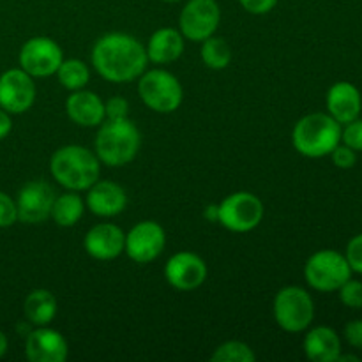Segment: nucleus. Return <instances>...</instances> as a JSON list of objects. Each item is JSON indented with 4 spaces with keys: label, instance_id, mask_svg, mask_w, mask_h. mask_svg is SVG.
I'll return each mask as SVG.
<instances>
[{
    "label": "nucleus",
    "instance_id": "obj_1",
    "mask_svg": "<svg viewBox=\"0 0 362 362\" xmlns=\"http://www.w3.org/2000/svg\"><path fill=\"white\" fill-rule=\"evenodd\" d=\"M92 66L101 78L112 83H129L138 80L147 69L145 46L124 32L101 35L92 48Z\"/></svg>",
    "mask_w": 362,
    "mask_h": 362
},
{
    "label": "nucleus",
    "instance_id": "obj_2",
    "mask_svg": "<svg viewBox=\"0 0 362 362\" xmlns=\"http://www.w3.org/2000/svg\"><path fill=\"white\" fill-rule=\"evenodd\" d=\"M53 179L67 191H87L99 180L101 161L95 152L81 145H64L49 159Z\"/></svg>",
    "mask_w": 362,
    "mask_h": 362
},
{
    "label": "nucleus",
    "instance_id": "obj_3",
    "mask_svg": "<svg viewBox=\"0 0 362 362\" xmlns=\"http://www.w3.org/2000/svg\"><path fill=\"white\" fill-rule=\"evenodd\" d=\"M95 156L99 161L112 168L126 166L138 156L141 134L129 117L105 119L95 136Z\"/></svg>",
    "mask_w": 362,
    "mask_h": 362
},
{
    "label": "nucleus",
    "instance_id": "obj_4",
    "mask_svg": "<svg viewBox=\"0 0 362 362\" xmlns=\"http://www.w3.org/2000/svg\"><path fill=\"white\" fill-rule=\"evenodd\" d=\"M292 144L304 158H324L341 144V124L329 113H310L293 127Z\"/></svg>",
    "mask_w": 362,
    "mask_h": 362
},
{
    "label": "nucleus",
    "instance_id": "obj_5",
    "mask_svg": "<svg viewBox=\"0 0 362 362\" xmlns=\"http://www.w3.org/2000/svg\"><path fill=\"white\" fill-rule=\"evenodd\" d=\"M138 94L147 108L156 113H173L180 108L184 90L175 74L165 69L147 71L138 80Z\"/></svg>",
    "mask_w": 362,
    "mask_h": 362
},
{
    "label": "nucleus",
    "instance_id": "obj_6",
    "mask_svg": "<svg viewBox=\"0 0 362 362\" xmlns=\"http://www.w3.org/2000/svg\"><path fill=\"white\" fill-rule=\"evenodd\" d=\"M274 320L283 331L303 332L315 318V304L310 292L300 286H285L274 296Z\"/></svg>",
    "mask_w": 362,
    "mask_h": 362
},
{
    "label": "nucleus",
    "instance_id": "obj_7",
    "mask_svg": "<svg viewBox=\"0 0 362 362\" xmlns=\"http://www.w3.org/2000/svg\"><path fill=\"white\" fill-rule=\"evenodd\" d=\"M352 276L345 255L334 250H322L311 255L304 265V279L317 292H336Z\"/></svg>",
    "mask_w": 362,
    "mask_h": 362
},
{
    "label": "nucleus",
    "instance_id": "obj_8",
    "mask_svg": "<svg viewBox=\"0 0 362 362\" xmlns=\"http://www.w3.org/2000/svg\"><path fill=\"white\" fill-rule=\"evenodd\" d=\"M265 214V207L257 194L237 191L218 204V223L235 233H246L257 228Z\"/></svg>",
    "mask_w": 362,
    "mask_h": 362
},
{
    "label": "nucleus",
    "instance_id": "obj_9",
    "mask_svg": "<svg viewBox=\"0 0 362 362\" xmlns=\"http://www.w3.org/2000/svg\"><path fill=\"white\" fill-rule=\"evenodd\" d=\"M221 9L216 0H187L179 16V30L184 39L202 42L216 34Z\"/></svg>",
    "mask_w": 362,
    "mask_h": 362
},
{
    "label": "nucleus",
    "instance_id": "obj_10",
    "mask_svg": "<svg viewBox=\"0 0 362 362\" xmlns=\"http://www.w3.org/2000/svg\"><path fill=\"white\" fill-rule=\"evenodd\" d=\"M166 246V232L159 223L145 219L126 233L124 251L134 264H151L161 257Z\"/></svg>",
    "mask_w": 362,
    "mask_h": 362
},
{
    "label": "nucleus",
    "instance_id": "obj_11",
    "mask_svg": "<svg viewBox=\"0 0 362 362\" xmlns=\"http://www.w3.org/2000/svg\"><path fill=\"white\" fill-rule=\"evenodd\" d=\"M20 67L32 78H48L57 73L64 60L62 48L49 37H32L21 46Z\"/></svg>",
    "mask_w": 362,
    "mask_h": 362
},
{
    "label": "nucleus",
    "instance_id": "obj_12",
    "mask_svg": "<svg viewBox=\"0 0 362 362\" xmlns=\"http://www.w3.org/2000/svg\"><path fill=\"white\" fill-rule=\"evenodd\" d=\"M55 191L46 180H30L20 189L16 198L18 221L25 225H39L52 216Z\"/></svg>",
    "mask_w": 362,
    "mask_h": 362
},
{
    "label": "nucleus",
    "instance_id": "obj_13",
    "mask_svg": "<svg viewBox=\"0 0 362 362\" xmlns=\"http://www.w3.org/2000/svg\"><path fill=\"white\" fill-rule=\"evenodd\" d=\"M35 101L34 78L21 67L0 74V108L11 115H20L32 108Z\"/></svg>",
    "mask_w": 362,
    "mask_h": 362
},
{
    "label": "nucleus",
    "instance_id": "obj_14",
    "mask_svg": "<svg viewBox=\"0 0 362 362\" xmlns=\"http://www.w3.org/2000/svg\"><path fill=\"white\" fill-rule=\"evenodd\" d=\"M209 274L207 264L191 251L172 255L165 265V278L170 286L180 292L200 288Z\"/></svg>",
    "mask_w": 362,
    "mask_h": 362
},
{
    "label": "nucleus",
    "instance_id": "obj_15",
    "mask_svg": "<svg viewBox=\"0 0 362 362\" xmlns=\"http://www.w3.org/2000/svg\"><path fill=\"white\" fill-rule=\"evenodd\" d=\"M25 356L30 362H64L69 356V346L59 331L45 325L27 334Z\"/></svg>",
    "mask_w": 362,
    "mask_h": 362
},
{
    "label": "nucleus",
    "instance_id": "obj_16",
    "mask_svg": "<svg viewBox=\"0 0 362 362\" xmlns=\"http://www.w3.org/2000/svg\"><path fill=\"white\" fill-rule=\"evenodd\" d=\"M126 233L113 223H99L92 226L83 239V247L94 260H115L124 253Z\"/></svg>",
    "mask_w": 362,
    "mask_h": 362
},
{
    "label": "nucleus",
    "instance_id": "obj_17",
    "mask_svg": "<svg viewBox=\"0 0 362 362\" xmlns=\"http://www.w3.org/2000/svg\"><path fill=\"white\" fill-rule=\"evenodd\" d=\"M85 207L99 218H113L127 207V194L113 180H98L87 189Z\"/></svg>",
    "mask_w": 362,
    "mask_h": 362
},
{
    "label": "nucleus",
    "instance_id": "obj_18",
    "mask_svg": "<svg viewBox=\"0 0 362 362\" xmlns=\"http://www.w3.org/2000/svg\"><path fill=\"white\" fill-rule=\"evenodd\" d=\"M66 113L76 126L95 127L106 119L105 103L90 90H74L66 101Z\"/></svg>",
    "mask_w": 362,
    "mask_h": 362
},
{
    "label": "nucleus",
    "instance_id": "obj_19",
    "mask_svg": "<svg viewBox=\"0 0 362 362\" xmlns=\"http://www.w3.org/2000/svg\"><path fill=\"white\" fill-rule=\"evenodd\" d=\"M362 108L361 92L349 81H338L327 92L329 115L339 124H349L359 119Z\"/></svg>",
    "mask_w": 362,
    "mask_h": 362
},
{
    "label": "nucleus",
    "instance_id": "obj_20",
    "mask_svg": "<svg viewBox=\"0 0 362 362\" xmlns=\"http://www.w3.org/2000/svg\"><path fill=\"white\" fill-rule=\"evenodd\" d=\"M304 354L313 362H336L341 354V339L334 329L315 327L304 338Z\"/></svg>",
    "mask_w": 362,
    "mask_h": 362
},
{
    "label": "nucleus",
    "instance_id": "obj_21",
    "mask_svg": "<svg viewBox=\"0 0 362 362\" xmlns=\"http://www.w3.org/2000/svg\"><path fill=\"white\" fill-rule=\"evenodd\" d=\"M145 52L147 59L154 64L175 62L184 53V35L177 28H159L151 35Z\"/></svg>",
    "mask_w": 362,
    "mask_h": 362
},
{
    "label": "nucleus",
    "instance_id": "obj_22",
    "mask_svg": "<svg viewBox=\"0 0 362 362\" xmlns=\"http://www.w3.org/2000/svg\"><path fill=\"white\" fill-rule=\"evenodd\" d=\"M57 299L49 290H32L23 303V313L27 320L35 327H45L57 317Z\"/></svg>",
    "mask_w": 362,
    "mask_h": 362
},
{
    "label": "nucleus",
    "instance_id": "obj_23",
    "mask_svg": "<svg viewBox=\"0 0 362 362\" xmlns=\"http://www.w3.org/2000/svg\"><path fill=\"white\" fill-rule=\"evenodd\" d=\"M85 212V200L78 194V191H69L60 197H55L49 218L62 228H71L81 219Z\"/></svg>",
    "mask_w": 362,
    "mask_h": 362
},
{
    "label": "nucleus",
    "instance_id": "obj_24",
    "mask_svg": "<svg viewBox=\"0 0 362 362\" xmlns=\"http://www.w3.org/2000/svg\"><path fill=\"white\" fill-rule=\"evenodd\" d=\"M202 62L209 67V69L221 71L230 66L232 62V48L228 42L223 37H216L211 35L205 41H202Z\"/></svg>",
    "mask_w": 362,
    "mask_h": 362
},
{
    "label": "nucleus",
    "instance_id": "obj_25",
    "mask_svg": "<svg viewBox=\"0 0 362 362\" xmlns=\"http://www.w3.org/2000/svg\"><path fill=\"white\" fill-rule=\"evenodd\" d=\"M55 74L59 78V83L71 92L83 88L90 80V71L87 64L78 59L62 60Z\"/></svg>",
    "mask_w": 362,
    "mask_h": 362
},
{
    "label": "nucleus",
    "instance_id": "obj_26",
    "mask_svg": "<svg viewBox=\"0 0 362 362\" xmlns=\"http://www.w3.org/2000/svg\"><path fill=\"white\" fill-rule=\"evenodd\" d=\"M211 361L214 362H255L253 349L243 341H226L219 345L211 356Z\"/></svg>",
    "mask_w": 362,
    "mask_h": 362
},
{
    "label": "nucleus",
    "instance_id": "obj_27",
    "mask_svg": "<svg viewBox=\"0 0 362 362\" xmlns=\"http://www.w3.org/2000/svg\"><path fill=\"white\" fill-rule=\"evenodd\" d=\"M339 300L350 310H361L362 308V283L356 279H349L338 288Z\"/></svg>",
    "mask_w": 362,
    "mask_h": 362
},
{
    "label": "nucleus",
    "instance_id": "obj_28",
    "mask_svg": "<svg viewBox=\"0 0 362 362\" xmlns=\"http://www.w3.org/2000/svg\"><path fill=\"white\" fill-rule=\"evenodd\" d=\"M18 221L16 202L7 193L0 191V228H9Z\"/></svg>",
    "mask_w": 362,
    "mask_h": 362
},
{
    "label": "nucleus",
    "instance_id": "obj_29",
    "mask_svg": "<svg viewBox=\"0 0 362 362\" xmlns=\"http://www.w3.org/2000/svg\"><path fill=\"white\" fill-rule=\"evenodd\" d=\"M345 126V129H341V141L352 151L362 152V120L356 119Z\"/></svg>",
    "mask_w": 362,
    "mask_h": 362
},
{
    "label": "nucleus",
    "instance_id": "obj_30",
    "mask_svg": "<svg viewBox=\"0 0 362 362\" xmlns=\"http://www.w3.org/2000/svg\"><path fill=\"white\" fill-rule=\"evenodd\" d=\"M346 262H349L352 272H357V274H362V233L354 237L352 240L346 246L345 253Z\"/></svg>",
    "mask_w": 362,
    "mask_h": 362
},
{
    "label": "nucleus",
    "instance_id": "obj_31",
    "mask_svg": "<svg viewBox=\"0 0 362 362\" xmlns=\"http://www.w3.org/2000/svg\"><path fill=\"white\" fill-rule=\"evenodd\" d=\"M329 156L332 158V163H334L338 168H343V170L352 168V166L357 163V152L352 151L350 147H346L345 144L338 145V147H336Z\"/></svg>",
    "mask_w": 362,
    "mask_h": 362
},
{
    "label": "nucleus",
    "instance_id": "obj_32",
    "mask_svg": "<svg viewBox=\"0 0 362 362\" xmlns=\"http://www.w3.org/2000/svg\"><path fill=\"white\" fill-rule=\"evenodd\" d=\"M105 113L106 119H126L129 115V103L127 99L115 95V98H110L105 103Z\"/></svg>",
    "mask_w": 362,
    "mask_h": 362
},
{
    "label": "nucleus",
    "instance_id": "obj_33",
    "mask_svg": "<svg viewBox=\"0 0 362 362\" xmlns=\"http://www.w3.org/2000/svg\"><path fill=\"white\" fill-rule=\"evenodd\" d=\"M239 2L250 14H267L278 6L279 0H239Z\"/></svg>",
    "mask_w": 362,
    "mask_h": 362
},
{
    "label": "nucleus",
    "instance_id": "obj_34",
    "mask_svg": "<svg viewBox=\"0 0 362 362\" xmlns=\"http://www.w3.org/2000/svg\"><path fill=\"white\" fill-rule=\"evenodd\" d=\"M345 339L354 349L362 350V320H352L345 325Z\"/></svg>",
    "mask_w": 362,
    "mask_h": 362
},
{
    "label": "nucleus",
    "instance_id": "obj_35",
    "mask_svg": "<svg viewBox=\"0 0 362 362\" xmlns=\"http://www.w3.org/2000/svg\"><path fill=\"white\" fill-rule=\"evenodd\" d=\"M13 129V120H11V113L6 112L4 108H0V140L7 136Z\"/></svg>",
    "mask_w": 362,
    "mask_h": 362
},
{
    "label": "nucleus",
    "instance_id": "obj_36",
    "mask_svg": "<svg viewBox=\"0 0 362 362\" xmlns=\"http://www.w3.org/2000/svg\"><path fill=\"white\" fill-rule=\"evenodd\" d=\"M204 216H205V219H209V221L218 223V205H214V204L207 205L204 211Z\"/></svg>",
    "mask_w": 362,
    "mask_h": 362
},
{
    "label": "nucleus",
    "instance_id": "obj_37",
    "mask_svg": "<svg viewBox=\"0 0 362 362\" xmlns=\"http://www.w3.org/2000/svg\"><path fill=\"white\" fill-rule=\"evenodd\" d=\"M7 346H9V341H7V336L4 334L2 331H0V359H2V357L6 356Z\"/></svg>",
    "mask_w": 362,
    "mask_h": 362
},
{
    "label": "nucleus",
    "instance_id": "obj_38",
    "mask_svg": "<svg viewBox=\"0 0 362 362\" xmlns=\"http://www.w3.org/2000/svg\"><path fill=\"white\" fill-rule=\"evenodd\" d=\"M338 361H354V362H359V357H356V356H341V354H339V357H338Z\"/></svg>",
    "mask_w": 362,
    "mask_h": 362
},
{
    "label": "nucleus",
    "instance_id": "obj_39",
    "mask_svg": "<svg viewBox=\"0 0 362 362\" xmlns=\"http://www.w3.org/2000/svg\"><path fill=\"white\" fill-rule=\"evenodd\" d=\"M163 2H170V4H175V2H182V0H163Z\"/></svg>",
    "mask_w": 362,
    "mask_h": 362
}]
</instances>
